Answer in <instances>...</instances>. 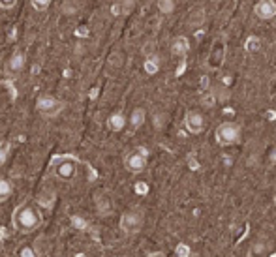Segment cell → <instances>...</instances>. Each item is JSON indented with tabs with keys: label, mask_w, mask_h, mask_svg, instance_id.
I'll return each instance as SVG.
<instances>
[{
	"label": "cell",
	"mask_w": 276,
	"mask_h": 257,
	"mask_svg": "<svg viewBox=\"0 0 276 257\" xmlns=\"http://www.w3.org/2000/svg\"><path fill=\"white\" fill-rule=\"evenodd\" d=\"M36 109L38 113L42 115V117H46V118H55L58 117L62 109H64V103L55 98V96H51V94H44V96H40L38 101H36Z\"/></svg>",
	"instance_id": "obj_3"
},
{
	"label": "cell",
	"mask_w": 276,
	"mask_h": 257,
	"mask_svg": "<svg viewBox=\"0 0 276 257\" xmlns=\"http://www.w3.org/2000/svg\"><path fill=\"white\" fill-rule=\"evenodd\" d=\"M158 10L163 15H171L175 11V0H158Z\"/></svg>",
	"instance_id": "obj_17"
},
{
	"label": "cell",
	"mask_w": 276,
	"mask_h": 257,
	"mask_svg": "<svg viewBox=\"0 0 276 257\" xmlns=\"http://www.w3.org/2000/svg\"><path fill=\"white\" fill-rule=\"evenodd\" d=\"M147 257H165V254H163V252H152V254H149Z\"/></svg>",
	"instance_id": "obj_25"
},
{
	"label": "cell",
	"mask_w": 276,
	"mask_h": 257,
	"mask_svg": "<svg viewBox=\"0 0 276 257\" xmlns=\"http://www.w3.org/2000/svg\"><path fill=\"white\" fill-rule=\"evenodd\" d=\"M49 4H51V0H32V6H34V10H38V11L47 10Z\"/></svg>",
	"instance_id": "obj_22"
},
{
	"label": "cell",
	"mask_w": 276,
	"mask_h": 257,
	"mask_svg": "<svg viewBox=\"0 0 276 257\" xmlns=\"http://www.w3.org/2000/svg\"><path fill=\"white\" fill-rule=\"evenodd\" d=\"M267 244L265 242H255L252 248H250V252H248V257H265L267 256Z\"/></svg>",
	"instance_id": "obj_16"
},
{
	"label": "cell",
	"mask_w": 276,
	"mask_h": 257,
	"mask_svg": "<svg viewBox=\"0 0 276 257\" xmlns=\"http://www.w3.org/2000/svg\"><path fill=\"white\" fill-rule=\"evenodd\" d=\"M216 143L222 146L237 145L241 141V128L235 122H222L216 128Z\"/></svg>",
	"instance_id": "obj_2"
},
{
	"label": "cell",
	"mask_w": 276,
	"mask_h": 257,
	"mask_svg": "<svg viewBox=\"0 0 276 257\" xmlns=\"http://www.w3.org/2000/svg\"><path fill=\"white\" fill-rule=\"evenodd\" d=\"M12 193H13L12 182H10L8 179H2V177H0V203L6 201V199H10Z\"/></svg>",
	"instance_id": "obj_14"
},
{
	"label": "cell",
	"mask_w": 276,
	"mask_h": 257,
	"mask_svg": "<svg viewBox=\"0 0 276 257\" xmlns=\"http://www.w3.org/2000/svg\"><path fill=\"white\" fill-rule=\"evenodd\" d=\"M136 2H138V0H120V2H118L120 13H122V15H130V13L134 11V8H136Z\"/></svg>",
	"instance_id": "obj_19"
},
{
	"label": "cell",
	"mask_w": 276,
	"mask_h": 257,
	"mask_svg": "<svg viewBox=\"0 0 276 257\" xmlns=\"http://www.w3.org/2000/svg\"><path fill=\"white\" fill-rule=\"evenodd\" d=\"M124 167L130 173H141L143 169L147 167V150L138 148V150L128 152L126 158H124Z\"/></svg>",
	"instance_id": "obj_6"
},
{
	"label": "cell",
	"mask_w": 276,
	"mask_h": 257,
	"mask_svg": "<svg viewBox=\"0 0 276 257\" xmlns=\"http://www.w3.org/2000/svg\"><path fill=\"white\" fill-rule=\"evenodd\" d=\"M24 64H26L24 53L23 51H15V53H12L10 60H8V71L10 73H19V71H23Z\"/></svg>",
	"instance_id": "obj_11"
},
{
	"label": "cell",
	"mask_w": 276,
	"mask_h": 257,
	"mask_svg": "<svg viewBox=\"0 0 276 257\" xmlns=\"http://www.w3.org/2000/svg\"><path fill=\"white\" fill-rule=\"evenodd\" d=\"M12 222L15 231H19V233H34L36 229L42 225V214H40L36 205L23 203L21 207L15 209Z\"/></svg>",
	"instance_id": "obj_1"
},
{
	"label": "cell",
	"mask_w": 276,
	"mask_h": 257,
	"mask_svg": "<svg viewBox=\"0 0 276 257\" xmlns=\"http://www.w3.org/2000/svg\"><path fill=\"white\" fill-rule=\"evenodd\" d=\"M126 124H128V118L122 111L111 113L109 118H107V128H109L111 132H122V130L126 128Z\"/></svg>",
	"instance_id": "obj_9"
},
{
	"label": "cell",
	"mask_w": 276,
	"mask_h": 257,
	"mask_svg": "<svg viewBox=\"0 0 276 257\" xmlns=\"http://www.w3.org/2000/svg\"><path fill=\"white\" fill-rule=\"evenodd\" d=\"M171 53L173 56H184L190 53V40L186 36H177L171 42Z\"/></svg>",
	"instance_id": "obj_10"
},
{
	"label": "cell",
	"mask_w": 276,
	"mask_h": 257,
	"mask_svg": "<svg viewBox=\"0 0 276 257\" xmlns=\"http://www.w3.org/2000/svg\"><path fill=\"white\" fill-rule=\"evenodd\" d=\"M143 227V214L138 210H128L122 214L120 218V229L126 233V235H136L139 229Z\"/></svg>",
	"instance_id": "obj_5"
},
{
	"label": "cell",
	"mask_w": 276,
	"mask_h": 257,
	"mask_svg": "<svg viewBox=\"0 0 276 257\" xmlns=\"http://www.w3.org/2000/svg\"><path fill=\"white\" fill-rule=\"evenodd\" d=\"M32 248H34V252L38 257H47L49 252H51V242L47 240L46 236H40V238H36V242Z\"/></svg>",
	"instance_id": "obj_13"
},
{
	"label": "cell",
	"mask_w": 276,
	"mask_h": 257,
	"mask_svg": "<svg viewBox=\"0 0 276 257\" xmlns=\"http://www.w3.org/2000/svg\"><path fill=\"white\" fill-rule=\"evenodd\" d=\"M184 126H186V130L190 134H201L203 128H205V118H203L201 113L190 111L186 113V117H184Z\"/></svg>",
	"instance_id": "obj_7"
},
{
	"label": "cell",
	"mask_w": 276,
	"mask_h": 257,
	"mask_svg": "<svg viewBox=\"0 0 276 257\" xmlns=\"http://www.w3.org/2000/svg\"><path fill=\"white\" fill-rule=\"evenodd\" d=\"M273 21H275V26H276V15H275V17H273Z\"/></svg>",
	"instance_id": "obj_26"
},
{
	"label": "cell",
	"mask_w": 276,
	"mask_h": 257,
	"mask_svg": "<svg viewBox=\"0 0 276 257\" xmlns=\"http://www.w3.org/2000/svg\"><path fill=\"white\" fill-rule=\"evenodd\" d=\"M19 257H38L32 246H23L19 250Z\"/></svg>",
	"instance_id": "obj_23"
},
{
	"label": "cell",
	"mask_w": 276,
	"mask_h": 257,
	"mask_svg": "<svg viewBox=\"0 0 276 257\" xmlns=\"http://www.w3.org/2000/svg\"><path fill=\"white\" fill-rule=\"evenodd\" d=\"M53 171H55V177L58 180L69 182V180L75 179V175H77V164L71 158H64V160H58L57 164H55Z\"/></svg>",
	"instance_id": "obj_4"
},
{
	"label": "cell",
	"mask_w": 276,
	"mask_h": 257,
	"mask_svg": "<svg viewBox=\"0 0 276 257\" xmlns=\"http://www.w3.org/2000/svg\"><path fill=\"white\" fill-rule=\"evenodd\" d=\"M143 68H145V71H147L149 75H156V73L160 71V62H158L156 56H149V58L145 60Z\"/></svg>",
	"instance_id": "obj_15"
},
{
	"label": "cell",
	"mask_w": 276,
	"mask_h": 257,
	"mask_svg": "<svg viewBox=\"0 0 276 257\" xmlns=\"http://www.w3.org/2000/svg\"><path fill=\"white\" fill-rule=\"evenodd\" d=\"M259 47H261V42H259V38H257V36H250V38L246 40V49H248L250 53L257 51Z\"/></svg>",
	"instance_id": "obj_20"
},
{
	"label": "cell",
	"mask_w": 276,
	"mask_h": 257,
	"mask_svg": "<svg viewBox=\"0 0 276 257\" xmlns=\"http://www.w3.org/2000/svg\"><path fill=\"white\" fill-rule=\"evenodd\" d=\"M15 4H17V0H0V8L2 10H12Z\"/></svg>",
	"instance_id": "obj_24"
},
{
	"label": "cell",
	"mask_w": 276,
	"mask_h": 257,
	"mask_svg": "<svg viewBox=\"0 0 276 257\" xmlns=\"http://www.w3.org/2000/svg\"><path fill=\"white\" fill-rule=\"evenodd\" d=\"M145 120H147V111H145L143 107H136V109L132 111V115H130V126H132L134 130L141 128V126L145 124Z\"/></svg>",
	"instance_id": "obj_12"
},
{
	"label": "cell",
	"mask_w": 276,
	"mask_h": 257,
	"mask_svg": "<svg viewBox=\"0 0 276 257\" xmlns=\"http://www.w3.org/2000/svg\"><path fill=\"white\" fill-rule=\"evenodd\" d=\"M275 203H276V195H275Z\"/></svg>",
	"instance_id": "obj_27"
},
{
	"label": "cell",
	"mask_w": 276,
	"mask_h": 257,
	"mask_svg": "<svg viewBox=\"0 0 276 257\" xmlns=\"http://www.w3.org/2000/svg\"><path fill=\"white\" fill-rule=\"evenodd\" d=\"M10 152H12V145H10L8 141H2V143H0V167H2V165L8 162Z\"/></svg>",
	"instance_id": "obj_18"
},
{
	"label": "cell",
	"mask_w": 276,
	"mask_h": 257,
	"mask_svg": "<svg viewBox=\"0 0 276 257\" xmlns=\"http://www.w3.org/2000/svg\"><path fill=\"white\" fill-rule=\"evenodd\" d=\"M253 11L261 21H273V17L276 15V2L275 0H259Z\"/></svg>",
	"instance_id": "obj_8"
},
{
	"label": "cell",
	"mask_w": 276,
	"mask_h": 257,
	"mask_svg": "<svg viewBox=\"0 0 276 257\" xmlns=\"http://www.w3.org/2000/svg\"><path fill=\"white\" fill-rule=\"evenodd\" d=\"M175 252H177V256H179V257H190V256H192V250H190V246H188V244H184V242H181L179 246L175 248Z\"/></svg>",
	"instance_id": "obj_21"
}]
</instances>
